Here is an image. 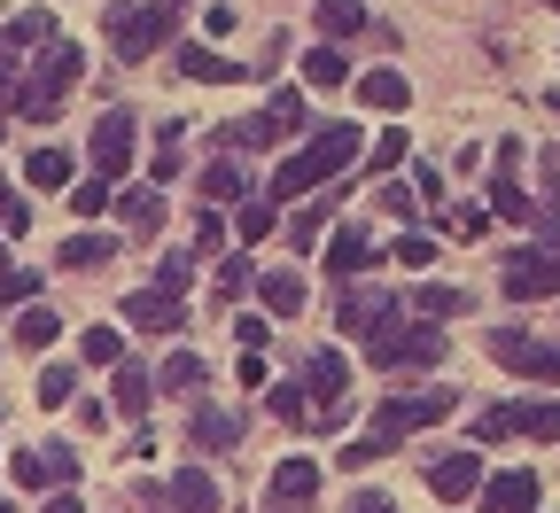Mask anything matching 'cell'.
Returning a JSON list of instances; mask_svg holds the SVG:
<instances>
[{"label": "cell", "mask_w": 560, "mask_h": 513, "mask_svg": "<svg viewBox=\"0 0 560 513\" xmlns=\"http://www.w3.org/2000/svg\"><path fill=\"white\" fill-rule=\"evenodd\" d=\"M187 280H195V257H187V249H172V257L156 265V288H164V296H179Z\"/></svg>", "instance_id": "obj_47"}, {"label": "cell", "mask_w": 560, "mask_h": 513, "mask_svg": "<svg viewBox=\"0 0 560 513\" xmlns=\"http://www.w3.org/2000/svg\"><path fill=\"white\" fill-rule=\"evenodd\" d=\"M350 513H397L389 498H359V505H350Z\"/></svg>", "instance_id": "obj_54"}, {"label": "cell", "mask_w": 560, "mask_h": 513, "mask_svg": "<svg viewBox=\"0 0 560 513\" xmlns=\"http://www.w3.org/2000/svg\"><path fill=\"white\" fill-rule=\"evenodd\" d=\"M467 312H475V296H467V288H452V280H420V288H412V319H436V327H444V319H467Z\"/></svg>", "instance_id": "obj_19"}, {"label": "cell", "mask_w": 560, "mask_h": 513, "mask_svg": "<svg viewBox=\"0 0 560 513\" xmlns=\"http://www.w3.org/2000/svg\"><path fill=\"white\" fill-rule=\"evenodd\" d=\"M79 70H86V55H79V47H70V39H55V47H47V62L32 70V79H24V94H16V109H24L32 125H55V109H62V86H70V79H79Z\"/></svg>", "instance_id": "obj_5"}, {"label": "cell", "mask_w": 560, "mask_h": 513, "mask_svg": "<svg viewBox=\"0 0 560 513\" xmlns=\"http://www.w3.org/2000/svg\"><path fill=\"white\" fill-rule=\"evenodd\" d=\"M9 47H55V16H47V9H24V16L9 24Z\"/></svg>", "instance_id": "obj_37"}, {"label": "cell", "mask_w": 560, "mask_h": 513, "mask_svg": "<svg viewBox=\"0 0 560 513\" xmlns=\"http://www.w3.org/2000/svg\"><path fill=\"white\" fill-rule=\"evenodd\" d=\"M265 109H272V125H280V132H304V94H296V86H272V102H265Z\"/></svg>", "instance_id": "obj_42"}, {"label": "cell", "mask_w": 560, "mask_h": 513, "mask_svg": "<svg viewBox=\"0 0 560 513\" xmlns=\"http://www.w3.org/2000/svg\"><path fill=\"white\" fill-rule=\"evenodd\" d=\"M490 358H499L506 374H522V382H560V342H545V335L499 327V335H490Z\"/></svg>", "instance_id": "obj_8"}, {"label": "cell", "mask_w": 560, "mask_h": 513, "mask_svg": "<svg viewBox=\"0 0 560 513\" xmlns=\"http://www.w3.org/2000/svg\"><path fill=\"white\" fill-rule=\"evenodd\" d=\"M522 435L552 444V435H560V397H552V405H522Z\"/></svg>", "instance_id": "obj_44"}, {"label": "cell", "mask_w": 560, "mask_h": 513, "mask_svg": "<svg viewBox=\"0 0 560 513\" xmlns=\"http://www.w3.org/2000/svg\"><path fill=\"white\" fill-rule=\"evenodd\" d=\"M0 234H32V202L9 195V179H0Z\"/></svg>", "instance_id": "obj_45"}, {"label": "cell", "mask_w": 560, "mask_h": 513, "mask_svg": "<svg viewBox=\"0 0 560 513\" xmlns=\"http://www.w3.org/2000/svg\"><path fill=\"white\" fill-rule=\"evenodd\" d=\"M226 140H234V149H272V140H289V132L272 125V109H257V117H234Z\"/></svg>", "instance_id": "obj_34"}, {"label": "cell", "mask_w": 560, "mask_h": 513, "mask_svg": "<svg viewBox=\"0 0 560 513\" xmlns=\"http://www.w3.org/2000/svg\"><path fill=\"white\" fill-rule=\"evenodd\" d=\"M210 382V365L195 358V350H172L164 365H156V397H187V389H202Z\"/></svg>", "instance_id": "obj_25"}, {"label": "cell", "mask_w": 560, "mask_h": 513, "mask_svg": "<svg viewBox=\"0 0 560 513\" xmlns=\"http://www.w3.org/2000/svg\"><path fill=\"white\" fill-rule=\"evenodd\" d=\"M195 187H202V202H210V210H234V202H249V179H242V164H234V156L202 164V179H195Z\"/></svg>", "instance_id": "obj_21"}, {"label": "cell", "mask_w": 560, "mask_h": 513, "mask_svg": "<svg viewBox=\"0 0 560 513\" xmlns=\"http://www.w3.org/2000/svg\"><path fill=\"white\" fill-rule=\"evenodd\" d=\"M70 397H79V374H70V365H47V374H39V397H32V405H47V412H55V405H70Z\"/></svg>", "instance_id": "obj_40"}, {"label": "cell", "mask_w": 560, "mask_h": 513, "mask_svg": "<svg viewBox=\"0 0 560 513\" xmlns=\"http://www.w3.org/2000/svg\"><path fill=\"white\" fill-rule=\"evenodd\" d=\"M304 86H350V55L342 47H312L304 55Z\"/></svg>", "instance_id": "obj_33"}, {"label": "cell", "mask_w": 560, "mask_h": 513, "mask_svg": "<svg viewBox=\"0 0 560 513\" xmlns=\"http://www.w3.org/2000/svg\"><path fill=\"white\" fill-rule=\"evenodd\" d=\"M0 513H9V505H0Z\"/></svg>", "instance_id": "obj_58"}, {"label": "cell", "mask_w": 560, "mask_h": 513, "mask_svg": "<svg viewBox=\"0 0 560 513\" xmlns=\"http://www.w3.org/2000/svg\"><path fill=\"white\" fill-rule=\"evenodd\" d=\"M24 179L32 187H79V179H70V149H32L24 156Z\"/></svg>", "instance_id": "obj_32"}, {"label": "cell", "mask_w": 560, "mask_h": 513, "mask_svg": "<svg viewBox=\"0 0 560 513\" xmlns=\"http://www.w3.org/2000/svg\"><path fill=\"white\" fill-rule=\"evenodd\" d=\"M109 257H117V242H109L102 226H86V234H70V242L55 249V265H62V272H94V265H109Z\"/></svg>", "instance_id": "obj_24"}, {"label": "cell", "mask_w": 560, "mask_h": 513, "mask_svg": "<svg viewBox=\"0 0 560 513\" xmlns=\"http://www.w3.org/2000/svg\"><path fill=\"white\" fill-rule=\"evenodd\" d=\"M537 498H545V482L529 467H506L482 482V513H537Z\"/></svg>", "instance_id": "obj_14"}, {"label": "cell", "mask_w": 560, "mask_h": 513, "mask_svg": "<svg viewBox=\"0 0 560 513\" xmlns=\"http://www.w3.org/2000/svg\"><path fill=\"white\" fill-rule=\"evenodd\" d=\"M172 9L156 0V9H140V0H125V9H109V55L117 62H149L156 47H172Z\"/></svg>", "instance_id": "obj_4"}, {"label": "cell", "mask_w": 560, "mask_h": 513, "mask_svg": "<svg viewBox=\"0 0 560 513\" xmlns=\"http://www.w3.org/2000/svg\"><path fill=\"white\" fill-rule=\"evenodd\" d=\"M490 218H514V226H529V195H522V172H514V149L499 156V172H490Z\"/></svg>", "instance_id": "obj_20"}, {"label": "cell", "mask_w": 560, "mask_h": 513, "mask_svg": "<svg viewBox=\"0 0 560 513\" xmlns=\"http://www.w3.org/2000/svg\"><path fill=\"white\" fill-rule=\"evenodd\" d=\"M117 210H125V226H132V234H156V226H164V187H125Z\"/></svg>", "instance_id": "obj_28"}, {"label": "cell", "mask_w": 560, "mask_h": 513, "mask_svg": "<svg viewBox=\"0 0 560 513\" xmlns=\"http://www.w3.org/2000/svg\"><path fill=\"white\" fill-rule=\"evenodd\" d=\"M9 475L24 490H70V482H79V452H70V444H39V452H16Z\"/></svg>", "instance_id": "obj_11"}, {"label": "cell", "mask_w": 560, "mask_h": 513, "mask_svg": "<svg viewBox=\"0 0 560 513\" xmlns=\"http://www.w3.org/2000/svg\"><path fill=\"white\" fill-rule=\"evenodd\" d=\"M172 62H179V79H195V86H242V79H249L242 62H226L219 47H202V39H187Z\"/></svg>", "instance_id": "obj_16"}, {"label": "cell", "mask_w": 560, "mask_h": 513, "mask_svg": "<svg viewBox=\"0 0 560 513\" xmlns=\"http://www.w3.org/2000/svg\"><path fill=\"white\" fill-rule=\"evenodd\" d=\"M39 513H79V498H70V490H55V498H47Z\"/></svg>", "instance_id": "obj_53"}, {"label": "cell", "mask_w": 560, "mask_h": 513, "mask_svg": "<svg viewBox=\"0 0 560 513\" xmlns=\"http://www.w3.org/2000/svg\"><path fill=\"white\" fill-rule=\"evenodd\" d=\"M319 32H327V47L359 39L366 32V0H319Z\"/></svg>", "instance_id": "obj_29"}, {"label": "cell", "mask_w": 560, "mask_h": 513, "mask_svg": "<svg viewBox=\"0 0 560 513\" xmlns=\"http://www.w3.org/2000/svg\"><path fill=\"white\" fill-rule=\"evenodd\" d=\"M70 210H79V218H86V226H94V218H102V210H117V195H109V179H79V187H70Z\"/></svg>", "instance_id": "obj_39"}, {"label": "cell", "mask_w": 560, "mask_h": 513, "mask_svg": "<svg viewBox=\"0 0 560 513\" xmlns=\"http://www.w3.org/2000/svg\"><path fill=\"white\" fill-rule=\"evenodd\" d=\"M132 140H140L132 109H102L94 117V140H86V149H94V179H125L132 172Z\"/></svg>", "instance_id": "obj_9"}, {"label": "cell", "mask_w": 560, "mask_h": 513, "mask_svg": "<svg viewBox=\"0 0 560 513\" xmlns=\"http://www.w3.org/2000/svg\"><path fill=\"white\" fill-rule=\"evenodd\" d=\"M242 288H257V265H249V257H226V265H219V304L242 296Z\"/></svg>", "instance_id": "obj_46"}, {"label": "cell", "mask_w": 560, "mask_h": 513, "mask_svg": "<svg viewBox=\"0 0 560 513\" xmlns=\"http://www.w3.org/2000/svg\"><path fill=\"white\" fill-rule=\"evenodd\" d=\"M359 149H366V140H359V125H350V117H327V125H312V132H304V149L272 164V202H296V195L327 187V179H335L350 156H359Z\"/></svg>", "instance_id": "obj_1"}, {"label": "cell", "mask_w": 560, "mask_h": 513, "mask_svg": "<svg viewBox=\"0 0 560 513\" xmlns=\"http://www.w3.org/2000/svg\"><path fill=\"white\" fill-rule=\"evenodd\" d=\"M552 109H560V86H552Z\"/></svg>", "instance_id": "obj_56"}, {"label": "cell", "mask_w": 560, "mask_h": 513, "mask_svg": "<svg viewBox=\"0 0 560 513\" xmlns=\"http://www.w3.org/2000/svg\"><path fill=\"white\" fill-rule=\"evenodd\" d=\"M405 149H412V140H405V125H389V132L374 140V149H366V172H397V164H405Z\"/></svg>", "instance_id": "obj_41"}, {"label": "cell", "mask_w": 560, "mask_h": 513, "mask_svg": "<svg viewBox=\"0 0 560 513\" xmlns=\"http://www.w3.org/2000/svg\"><path fill=\"white\" fill-rule=\"evenodd\" d=\"M552 9H560V0H552Z\"/></svg>", "instance_id": "obj_57"}, {"label": "cell", "mask_w": 560, "mask_h": 513, "mask_svg": "<svg viewBox=\"0 0 560 513\" xmlns=\"http://www.w3.org/2000/svg\"><path fill=\"white\" fill-rule=\"evenodd\" d=\"M319 498V459H280L265 482V513H312Z\"/></svg>", "instance_id": "obj_12"}, {"label": "cell", "mask_w": 560, "mask_h": 513, "mask_svg": "<svg viewBox=\"0 0 560 513\" xmlns=\"http://www.w3.org/2000/svg\"><path fill=\"white\" fill-rule=\"evenodd\" d=\"M366 265H374V242H366V226H335V234H327V272H335V296H342V288L359 280Z\"/></svg>", "instance_id": "obj_15"}, {"label": "cell", "mask_w": 560, "mask_h": 513, "mask_svg": "<svg viewBox=\"0 0 560 513\" xmlns=\"http://www.w3.org/2000/svg\"><path fill=\"white\" fill-rule=\"evenodd\" d=\"M397 265H405V272H429V265H436V242H429V234H405V242H397Z\"/></svg>", "instance_id": "obj_49"}, {"label": "cell", "mask_w": 560, "mask_h": 513, "mask_svg": "<svg viewBox=\"0 0 560 513\" xmlns=\"http://www.w3.org/2000/svg\"><path fill=\"white\" fill-rule=\"evenodd\" d=\"M382 210H397V218H412V187H397V179H389V187H382Z\"/></svg>", "instance_id": "obj_52"}, {"label": "cell", "mask_w": 560, "mask_h": 513, "mask_svg": "<svg viewBox=\"0 0 560 513\" xmlns=\"http://www.w3.org/2000/svg\"><path fill=\"white\" fill-rule=\"evenodd\" d=\"M234 335H242V350H265V342H272V327H265V312H242V319H234Z\"/></svg>", "instance_id": "obj_50"}, {"label": "cell", "mask_w": 560, "mask_h": 513, "mask_svg": "<svg viewBox=\"0 0 560 513\" xmlns=\"http://www.w3.org/2000/svg\"><path fill=\"white\" fill-rule=\"evenodd\" d=\"M405 319V296L397 288H366V280H350L342 296H335V335H382V327H397Z\"/></svg>", "instance_id": "obj_6"}, {"label": "cell", "mask_w": 560, "mask_h": 513, "mask_svg": "<svg viewBox=\"0 0 560 513\" xmlns=\"http://www.w3.org/2000/svg\"><path fill=\"white\" fill-rule=\"evenodd\" d=\"M55 335H62V319H55L47 304H24V312H16V350H24V358H39Z\"/></svg>", "instance_id": "obj_30"}, {"label": "cell", "mask_w": 560, "mask_h": 513, "mask_svg": "<svg viewBox=\"0 0 560 513\" xmlns=\"http://www.w3.org/2000/svg\"><path fill=\"white\" fill-rule=\"evenodd\" d=\"M459 412V389H405V397H382V412H374V444H405V435H420V428H436V420H452Z\"/></svg>", "instance_id": "obj_3"}, {"label": "cell", "mask_w": 560, "mask_h": 513, "mask_svg": "<svg viewBox=\"0 0 560 513\" xmlns=\"http://www.w3.org/2000/svg\"><path fill=\"white\" fill-rule=\"evenodd\" d=\"M234 444H242V420L219 412V405H202L195 412V452H234Z\"/></svg>", "instance_id": "obj_27"}, {"label": "cell", "mask_w": 560, "mask_h": 513, "mask_svg": "<svg viewBox=\"0 0 560 513\" xmlns=\"http://www.w3.org/2000/svg\"><path fill=\"white\" fill-rule=\"evenodd\" d=\"M125 319L149 327V335H179V327H187V304L164 296V288H140V296H125Z\"/></svg>", "instance_id": "obj_18"}, {"label": "cell", "mask_w": 560, "mask_h": 513, "mask_svg": "<svg viewBox=\"0 0 560 513\" xmlns=\"http://www.w3.org/2000/svg\"><path fill=\"white\" fill-rule=\"evenodd\" d=\"M0 272H9V249H0Z\"/></svg>", "instance_id": "obj_55"}, {"label": "cell", "mask_w": 560, "mask_h": 513, "mask_svg": "<svg viewBox=\"0 0 560 513\" xmlns=\"http://www.w3.org/2000/svg\"><path fill=\"white\" fill-rule=\"evenodd\" d=\"M202 32H210V39L234 32V9H226V0H210V9H202Z\"/></svg>", "instance_id": "obj_51"}, {"label": "cell", "mask_w": 560, "mask_h": 513, "mask_svg": "<svg viewBox=\"0 0 560 513\" xmlns=\"http://www.w3.org/2000/svg\"><path fill=\"white\" fill-rule=\"evenodd\" d=\"M482 226H490V210H482V202H452V210H444V234H459V242H475Z\"/></svg>", "instance_id": "obj_43"}, {"label": "cell", "mask_w": 560, "mask_h": 513, "mask_svg": "<svg viewBox=\"0 0 560 513\" xmlns=\"http://www.w3.org/2000/svg\"><path fill=\"white\" fill-rule=\"evenodd\" d=\"M272 210H280V202H272V195H265V202H257V195H249V202H234V210H226V218H234V234H242V242H265V234H272Z\"/></svg>", "instance_id": "obj_35"}, {"label": "cell", "mask_w": 560, "mask_h": 513, "mask_svg": "<svg viewBox=\"0 0 560 513\" xmlns=\"http://www.w3.org/2000/svg\"><path fill=\"white\" fill-rule=\"evenodd\" d=\"M79 358H86V365H125V335L86 327V335H79Z\"/></svg>", "instance_id": "obj_38"}, {"label": "cell", "mask_w": 560, "mask_h": 513, "mask_svg": "<svg viewBox=\"0 0 560 513\" xmlns=\"http://www.w3.org/2000/svg\"><path fill=\"white\" fill-rule=\"evenodd\" d=\"M257 304H265L272 319H296V312H304V280H296V272H257Z\"/></svg>", "instance_id": "obj_26"}, {"label": "cell", "mask_w": 560, "mask_h": 513, "mask_svg": "<svg viewBox=\"0 0 560 513\" xmlns=\"http://www.w3.org/2000/svg\"><path fill=\"white\" fill-rule=\"evenodd\" d=\"M482 452H444V459H429V490L444 498V505H459V498H482Z\"/></svg>", "instance_id": "obj_13"}, {"label": "cell", "mask_w": 560, "mask_h": 513, "mask_svg": "<svg viewBox=\"0 0 560 513\" xmlns=\"http://www.w3.org/2000/svg\"><path fill=\"white\" fill-rule=\"evenodd\" d=\"M304 397H312L319 428H342V412H350V365H342V350H312L304 358Z\"/></svg>", "instance_id": "obj_7"}, {"label": "cell", "mask_w": 560, "mask_h": 513, "mask_svg": "<svg viewBox=\"0 0 560 513\" xmlns=\"http://www.w3.org/2000/svg\"><path fill=\"white\" fill-rule=\"evenodd\" d=\"M350 86H359V102H366V109H389V117H397V109L412 102L405 70H389V62H382V70H366V79H350Z\"/></svg>", "instance_id": "obj_23"}, {"label": "cell", "mask_w": 560, "mask_h": 513, "mask_svg": "<svg viewBox=\"0 0 560 513\" xmlns=\"http://www.w3.org/2000/svg\"><path fill=\"white\" fill-rule=\"evenodd\" d=\"M265 412H272V420H289V428H312L304 382H265Z\"/></svg>", "instance_id": "obj_31"}, {"label": "cell", "mask_w": 560, "mask_h": 513, "mask_svg": "<svg viewBox=\"0 0 560 513\" xmlns=\"http://www.w3.org/2000/svg\"><path fill=\"white\" fill-rule=\"evenodd\" d=\"M164 513H219V475H210V467H179L164 482Z\"/></svg>", "instance_id": "obj_17"}, {"label": "cell", "mask_w": 560, "mask_h": 513, "mask_svg": "<svg viewBox=\"0 0 560 513\" xmlns=\"http://www.w3.org/2000/svg\"><path fill=\"white\" fill-rule=\"evenodd\" d=\"M366 350H374L382 374H429V365L452 358V335H444L436 319H397V327H382Z\"/></svg>", "instance_id": "obj_2"}, {"label": "cell", "mask_w": 560, "mask_h": 513, "mask_svg": "<svg viewBox=\"0 0 560 513\" xmlns=\"http://www.w3.org/2000/svg\"><path fill=\"white\" fill-rule=\"evenodd\" d=\"M327 210H335V202H312V210H296V218H289V234H296V242H327Z\"/></svg>", "instance_id": "obj_48"}, {"label": "cell", "mask_w": 560, "mask_h": 513, "mask_svg": "<svg viewBox=\"0 0 560 513\" xmlns=\"http://www.w3.org/2000/svg\"><path fill=\"white\" fill-rule=\"evenodd\" d=\"M506 435H522V405H490V412H475V444H506Z\"/></svg>", "instance_id": "obj_36"}, {"label": "cell", "mask_w": 560, "mask_h": 513, "mask_svg": "<svg viewBox=\"0 0 560 513\" xmlns=\"http://www.w3.org/2000/svg\"><path fill=\"white\" fill-rule=\"evenodd\" d=\"M109 374H117V412H125V420H140V412L156 405V374H149V365H140V358L109 365Z\"/></svg>", "instance_id": "obj_22"}, {"label": "cell", "mask_w": 560, "mask_h": 513, "mask_svg": "<svg viewBox=\"0 0 560 513\" xmlns=\"http://www.w3.org/2000/svg\"><path fill=\"white\" fill-rule=\"evenodd\" d=\"M499 272H506L499 288H506L514 304H545V296H560V257H545V249H514Z\"/></svg>", "instance_id": "obj_10"}]
</instances>
